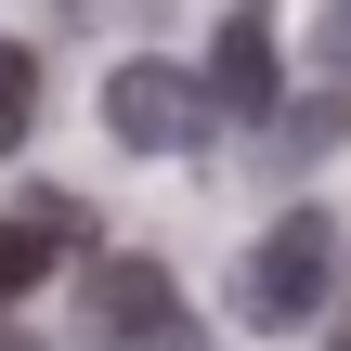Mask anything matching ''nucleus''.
<instances>
[{
    "label": "nucleus",
    "mask_w": 351,
    "mask_h": 351,
    "mask_svg": "<svg viewBox=\"0 0 351 351\" xmlns=\"http://www.w3.org/2000/svg\"><path fill=\"white\" fill-rule=\"evenodd\" d=\"M326 351H351V326H339V339H326Z\"/></svg>",
    "instance_id": "1a4fd4ad"
},
{
    "label": "nucleus",
    "mask_w": 351,
    "mask_h": 351,
    "mask_svg": "<svg viewBox=\"0 0 351 351\" xmlns=\"http://www.w3.org/2000/svg\"><path fill=\"white\" fill-rule=\"evenodd\" d=\"M326 143H351V91H313V104H274V130H261V156H274V169H313Z\"/></svg>",
    "instance_id": "423d86ee"
},
{
    "label": "nucleus",
    "mask_w": 351,
    "mask_h": 351,
    "mask_svg": "<svg viewBox=\"0 0 351 351\" xmlns=\"http://www.w3.org/2000/svg\"><path fill=\"white\" fill-rule=\"evenodd\" d=\"M26 117H39V52H26V39H0V156L26 143Z\"/></svg>",
    "instance_id": "0eeeda50"
},
{
    "label": "nucleus",
    "mask_w": 351,
    "mask_h": 351,
    "mask_svg": "<svg viewBox=\"0 0 351 351\" xmlns=\"http://www.w3.org/2000/svg\"><path fill=\"white\" fill-rule=\"evenodd\" d=\"M91 247V208L78 195H26V208H0V313L52 274V261H78Z\"/></svg>",
    "instance_id": "20e7f679"
},
{
    "label": "nucleus",
    "mask_w": 351,
    "mask_h": 351,
    "mask_svg": "<svg viewBox=\"0 0 351 351\" xmlns=\"http://www.w3.org/2000/svg\"><path fill=\"white\" fill-rule=\"evenodd\" d=\"M208 91H221V117H274L287 52H274V26H261V13H221V39H208Z\"/></svg>",
    "instance_id": "39448f33"
},
{
    "label": "nucleus",
    "mask_w": 351,
    "mask_h": 351,
    "mask_svg": "<svg viewBox=\"0 0 351 351\" xmlns=\"http://www.w3.org/2000/svg\"><path fill=\"white\" fill-rule=\"evenodd\" d=\"M326 287H339V221H326V208H287V221L247 247V274H234V313L274 339V326H313V313H326Z\"/></svg>",
    "instance_id": "f257e3e1"
},
{
    "label": "nucleus",
    "mask_w": 351,
    "mask_h": 351,
    "mask_svg": "<svg viewBox=\"0 0 351 351\" xmlns=\"http://www.w3.org/2000/svg\"><path fill=\"white\" fill-rule=\"evenodd\" d=\"M208 117H221V91L182 78V65H117V78H104V130H117L130 156H195Z\"/></svg>",
    "instance_id": "f03ea898"
},
{
    "label": "nucleus",
    "mask_w": 351,
    "mask_h": 351,
    "mask_svg": "<svg viewBox=\"0 0 351 351\" xmlns=\"http://www.w3.org/2000/svg\"><path fill=\"white\" fill-rule=\"evenodd\" d=\"M326 65H339V78H351V0H339V13H326Z\"/></svg>",
    "instance_id": "6e6552de"
},
{
    "label": "nucleus",
    "mask_w": 351,
    "mask_h": 351,
    "mask_svg": "<svg viewBox=\"0 0 351 351\" xmlns=\"http://www.w3.org/2000/svg\"><path fill=\"white\" fill-rule=\"evenodd\" d=\"M78 326H91L104 351H195V326H182V287H169L156 261H91Z\"/></svg>",
    "instance_id": "7ed1b4c3"
}]
</instances>
